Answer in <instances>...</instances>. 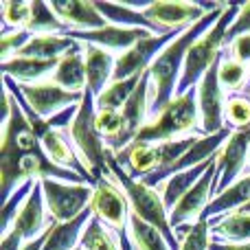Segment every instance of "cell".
<instances>
[{
	"mask_svg": "<svg viewBox=\"0 0 250 250\" xmlns=\"http://www.w3.org/2000/svg\"><path fill=\"white\" fill-rule=\"evenodd\" d=\"M4 90L9 92L11 112H9V119L2 121V151H0V180H2L0 182V193H2V202H7L13 191L29 180H60L70 182V185L95 187V180H88V178L70 171V169L60 167L44 154L40 138L35 136L33 127L26 121L16 97L11 95L9 88H4Z\"/></svg>",
	"mask_w": 250,
	"mask_h": 250,
	"instance_id": "1",
	"label": "cell"
},
{
	"mask_svg": "<svg viewBox=\"0 0 250 250\" xmlns=\"http://www.w3.org/2000/svg\"><path fill=\"white\" fill-rule=\"evenodd\" d=\"M229 4H222L220 9L211 11L208 16H204L198 24L189 26L180 38H176L149 66V119H154L169 101L176 97L178 82L182 77V68H185V60L189 48L202 38L207 31H211L217 24L222 16H224Z\"/></svg>",
	"mask_w": 250,
	"mask_h": 250,
	"instance_id": "2",
	"label": "cell"
},
{
	"mask_svg": "<svg viewBox=\"0 0 250 250\" xmlns=\"http://www.w3.org/2000/svg\"><path fill=\"white\" fill-rule=\"evenodd\" d=\"M187 136H202L200 132V105H198V88L178 95L156 114L149 119V123L138 132L136 143H158L180 141Z\"/></svg>",
	"mask_w": 250,
	"mask_h": 250,
	"instance_id": "3",
	"label": "cell"
},
{
	"mask_svg": "<svg viewBox=\"0 0 250 250\" xmlns=\"http://www.w3.org/2000/svg\"><path fill=\"white\" fill-rule=\"evenodd\" d=\"M108 169H110L114 180L119 182V187L125 191V195H127V200H129V208H132L134 215H138L143 222L154 226V229L167 239V244L171 246V250H180L182 244L178 242L176 230L171 229L169 211H167V207H165V202H163L158 191L147 187L145 182H141V180L129 176L121 165L117 163L112 151H110V156H108Z\"/></svg>",
	"mask_w": 250,
	"mask_h": 250,
	"instance_id": "4",
	"label": "cell"
},
{
	"mask_svg": "<svg viewBox=\"0 0 250 250\" xmlns=\"http://www.w3.org/2000/svg\"><path fill=\"white\" fill-rule=\"evenodd\" d=\"M239 9H242V4H229L224 16L217 20V24L213 26L211 31H207V33L189 48L187 60H185V68H182V77H180V82H178L176 97L198 88L202 77L213 68V64L220 60V55L224 53V46H226V33H229V29L233 26L235 18L239 16Z\"/></svg>",
	"mask_w": 250,
	"mask_h": 250,
	"instance_id": "5",
	"label": "cell"
},
{
	"mask_svg": "<svg viewBox=\"0 0 250 250\" xmlns=\"http://www.w3.org/2000/svg\"><path fill=\"white\" fill-rule=\"evenodd\" d=\"M95 117H97L95 97H92V92L86 88L83 101H82V105H79V112H77V117H75L73 125L66 129V134H68L73 147L77 149V154L82 156L88 171L92 173V178L99 180V178H104V176H110V169H108L110 149H108V145H105V138L101 136L99 129H97Z\"/></svg>",
	"mask_w": 250,
	"mask_h": 250,
	"instance_id": "6",
	"label": "cell"
},
{
	"mask_svg": "<svg viewBox=\"0 0 250 250\" xmlns=\"http://www.w3.org/2000/svg\"><path fill=\"white\" fill-rule=\"evenodd\" d=\"M95 193H92L90 208L95 213V217H99L105 226L114 230V235L119 237L123 250H134V244L129 239V200L125 195V191L119 187V182L110 176H104L95 182Z\"/></svg>",
	"mask_w": 250,
	"mask_h": 250,
	"instance_id": "7",
	"label": "cell"
},
{
	"mask_svg": "<svg viewBox=\"0 0 250 250\" xmlns=\"http://www.w3.org/2000/svg\"><path fill=\"white\" fill-rule=\"evenodd\" d=\"M44 191L48 220L53 224H64L79 217L92 202V185H70L60 180H40Z\"/></svg>",
	"mask_w": 250,
	"mask_h": 250,
	"instance_id": "8",
	"label": "cell"
},
{
	"mask_svg": "<svg viewBox=\"0 0 250 250\" xmlns=\"http://www.w3.org/2000/svg\"><path fill=\"white\" fill-rule=\"evenodd\" d=\"M224 2H163V0H154L145 9V18L160 29V33H169L176 29H189V26L198 24L204 16L211 11L220 9Z\"/></svg>",
	"mask_w": 250,
	"mask_h": 250,
	"instance_id": "9",
	"label": "cell"
},
{
	"mask_svg": "<svg viewBox=\"0 0 250 250\" xmlns=\"http://www.w3.org/2000/svg\"><path fill=\"white\" fill-rule=\"evenodd\" d=\"M187 29H176L169 31L165 35H147L145 40L136 42L127 53L117 57V66H114L112 82H123V79L136 77L149 70V66L156 62V57L169 46L176 38H180Z\"/></svg>",
	"mask_w": 250,
	"mask_h": 250,
	"instance_id": "10",
	"label": "cell"
},
{
	"mask_svg": "<svg viewBox=\"0 0 250 250\" xmlns=\"http://www.w3.org/2000/svg\"><path fill=\"white\" fill-rule=\"evenodd\" d=\"M248 151H250V127L235 129L229 141L224 143V147L217 151V169H215L217 180L215 187H213V200L224 193L226 189H230L242 178L248 163Z\"/></svg>",
	"mask_w": 250,
	"mask_h": 250,
	"instance_id": "11",
	"label": "cell"
},
{
	"mask_svg": "<svg viewBox=\"0 0 250 250\" xmlns=\"http://www.w3.org/2000/svg\"><path fill=\"white\" fill-rule=\"evenodd\" d=\"M222 57V55H220ZM220 60L213 64V68L198 83V105H200V132L202 136H213L226 129L224 123V104L226 95L220 86Z\"/></svg>",
	"mask_w": 250,
	"mask_h": 250,
	"instance_id": "12",
	"label": "cell"
},
{
	"mask_svg": "<svg viewBox=\"0 0 250 250\" xmlns=\"http://www.w3.org/2000/svg\"><path fill=\"white\" fill-rule=\"evenodd\" d=\"M18 90L22 92V97H24L26 104L31 105V110H33L38 117H42L44 121H48V119L55 117L57 112L66 110L68 105H77L83 101V92L64 90L62 86L48 82V79L46 82H40V83H18Z\"/></svg>",
	"mask_w": 250,
	"mask_h": 250,
	"instance_id": "13",
	"label": "cell"
},
{
	"mask_svg": "<svg viewBox=\"0 0 250 250\" xmlns=\"http://www.w3.org/2000/svg\"><path fill=\"white\" fill-rule=\"evenodd\" d=\"M215 169L217 163L211 165L207 173L195 182V187L180 200V202L173 207V211L169 213V222H171V229L176 230L178 226L185 224H198L202 213L207 211V207L213 202V187H215Z\"/></svg>",
	"mask_w": 250,
	"mask_h": 250,
	"instance_id": "14",
	"label": "cell"
},
{
	"mask_svg": "<svg viewBox=\"0 0 250 250\" xmlns=\"http://www.w3.org/2000/svg\"><path fill=\"white\" fill-rule=\"evenodd\" d=\"M53 226V222L48 220V211H46V202H44V191H42V182H35L33 191H31L29 200L24 202L20 215L16 217L13 226L7 233L16 235L22 244H29L33 239H38L40 235H44L48 229Z\"/></svg>",
	"mask_w": 250,
	"mask_h": 250,
	"instance_id": "15",
	"label": "cell"
},
{
	"mask_svg": "<svg viewBox=\"0 0 250 250\" xmlns=\"http://www.w3.org/2000/svg\"><path fill=\"white\" fill-rule=\"evenodd\" d=\"M147 35H156V33L145 31V29H125V26L105 24L104 29H97V31H83V33L73 31L70 38L77 40V42H83V44L99 46V48H104V51L114 53V55H123V53H127L136 42L145 40Z\"/></svg>",
	"mask_w": 250,
	"mask_h": 250,
	"instance_id": "16",
	"label": "cell"
},
{
	"mask_svg": "<svg viewBox=\"0 0 250 250\" xmlns=\"http://www.w3.org/2000/svg\"><path fill=\"white\" fill-rule=\"evenodd\" d=\"M48 4L55 11V16L70 29V33L73 31H79V33L97 31L108 24L105 18L99 13L97 4L90 0H53Z\"/></svg>",
	"mask_w": 250,
	"mask_h": 250,
	"instance_id": "17",
	"label": "cell"
},
{
	"mask_svg": "<svg viewBox=\"0 0 250 250\" xmlns=\"http://www.w3.org/2000/svg\"><path fill=\"white\" fill-rule=\"evenodd\" d=\"M40 145H42L44 154H46L55 165H60V167H64V169H70V171L88 178V180H95L92 173L88 171V167L83 165L82 156H79L77 149L73 147V143H70V138H68V134L66 132L48 129V132L40 138Z\"/></svg>",
	"mask_w": 250,
	"mask_h": 250,
	"instance_id": "18",
	"label": "cell"
},
{
	"mask_svg": "<svg viewBox=\"0 0 250 250\" xmlns=\"http://www.w3.org/2000/svg\"><path fill=\"white\" fill-rule=\"evenodd\" d=\"M117 57L119 55H114V53H110V51H104V48H99V46L83 44V62H86L88 90L92 92L95 99L110 86V83H112Z\"/></svg>",
	"mask_w": 250,
	"mask_h": 250,
	"instance_id": "19",
	"label": "cell"
},
{
	"mask_svg": "<svg viewBox=\"0 0 250 250\" xmlns=\"http://www.w3.org/2000/svg\"><path fill=\"white\" fill-rule=\"evenodd\" d=\"M60 60H35V57H13L9 62H0L4 77H11L18 83H40L51 79Z\"/></svg>",
	"mask_w": 250,
	"mask_h": 250,
	"instance_id": "20",
	"label": "cell"
},
{
	"mask_svg": "<svg viewBox=\"0 0 250 250\" xmlns=\"http://www.w3.org/2000/svg\"><path fill=\"white\" fill-rule=\"evenodd\" d=\"M48 82L62 86L64 90L70 92H86L88 88V77H86V62H83V44L79 42L77 48L66 53L60 60L55 73L51 75Z\"/></svg>",
	"mask_w": 250,
	"mask_h": 250,
	"instance_id": "21",
	"label": "cell"
},
{
	"mask_svg": "<svg viewBox=\"0 0 250 250\" xmlns=\"http://www.w3.org/2000/svg\"><path fill=\"white\" fill-rule=\"evenodd\" d=\"M213 163H217V154L213 156V158H208L207 163L198 165V167H193V169H187V171L176 173V176L167 178L163 185H158V189L156 191L160 193V198H163V202H165V207H167L169 213H171L173 207H176V204L180 202V200L185 198L191 189H193L195 182H198L200 178L208 171V169H211Z\"/></svg>",
	"mask_w": 250,
	"mask_h": 250,
	"instance_id": "22",
	"label": "cell"
},
{
	"mask_svg": "<svg viewBox=\"0 0 250 250\" xmlns=\"http://www.w3.org/2000/svg\"><path fill=\"white\" fill-rule=\"evenodd\" d=\"M92 208H86L79 217L70 222H64V224H53L51 230H48L46 244H44L42 250H75L82 244V235L86 230L88 222L92 220Z\"/></svg>",
	"mask_w": 250,
	"mask_h": 250,
	"instance_id": "23",
	"label": "cell"
},
{
	"mask_svg": "<svg viewBox=\"0 0 250 250\" xmlns=\"http://www.w3.org/2000/svg\"><path fill=\"white\" fill-rule=\"evenodd\" d=\"M246 204H250V173L248 176H242L230 189H226L222 195H217L207 207V211L202 213L200 220L208 222V220H213V217L230 215V213L242 211Z\"/></svg>",
	"mask_w": 250,
	"mask_h": 250,
	"instance_id": "24",
	"label": "cell"
},
{
	"mask_svg": "<svg viewBox=\"0 0 250 250\" xmlns=\"http://www.w3.org/2000/svg\"><path fill=\"white\" fill-rule=\"evenodd\" d=\"M79 42L70 35H33L29 44L16 57H35V60H62L66 53L77 48Z\"/></svg>",
	"mask_w": 250,
	"mask_h": 250,
	"instance_id": "25",
	"label": "cell"
},
{
	"mask_svg": "<svg viewBox=\"0 0 250 250\" xmlns=\"http://www.w3.org/2000/svg\"><path fill=\"white\" fill-rule=\"evenodd\" d=\"M211 224V239L226 244H246L250 242V213H230V215L213 217Z\"/></svg>",
	"mask_w": 250,
	"mask_h": 250,
	"instance_id": "26",
	"label": "cell"
},
{
	"mask_svg": "<svg viewBox=\"0 0 250 250\" xmlns=\"http://www.w3.org/2000/svg\"><path fill=\"white\" fill-rule=\"evenodd\" d=\"M95 4L101 16L105 18L108 24L125 26V29H145L156 35H165V33H160L158 26L151 24L145 18V13L138 11V9H132V7H127V4H117V2H95Z\"/></svg>",
	"mask_w": 250,
	"mask_h": 250,
	"instance_id": "27",
	"label": "cell"
},
{
	"mask_svg": "<svg viewBox=\"0 0 250 250\" xmlns=\"http://www.w3.org/2000/svg\"><path fill=\"white\" fill-rule=\"evenodd\" d=\"M24 31L33 35H70V29L55 16L51 4L42 0L31 2V20Z\"/></svg>",
	"mask_w": 250,
	"mask_h": 250,
	"instance_id": "28",
	"label": "cell"
},
{
	"mask_svg": "<svg viewBox=\"0 0 250 250\" xmlns=\"http://www.w3.org/2000/svg\"><path fill=\"white\" fill-rule=\"evenodd\" d=\"M217 77H220V86H222V90H224V95L242 92L244 86L250 82L248 66L242 64V62H237V60H233L226 48L220 57V70H217Z\"/></svg>",
	"mask_w": 250,
	"mask_h": 250,
	"instance_id": "29",
	"label": "cell"
},
{
	"mask_svg": "<svg viewBox=\"0 0 250 250\" xmlns=\"http://www.w3.org/2000/svg\"><path fill=\"white\" fill-rule=\"evenodd\" d=\"M143 75H136V77L123 79V82H112L99 97L95 99L97 110H119L121 112L123 105L129 101V97L134 95V90L138 88Z\"/></svg>",
	"mask_w": 250,
	"mask_h": 250,
	"instance_id": "30",
	"label": "cell"
},
{
	"mask_svg": "<svg viewBox=\"0 0 250 250\" xmlns=\"http://www.w3.org/2000/svg\"><path fill=\"white\" fill-rule=\"evenodd\" d=\"M129 239L134 244V250H171L167 239L147 222H143L138 215L129 213Z\"/></svg>",
	"mask_w": 250,
	"mask_h": 250,
	"instance_id": "31",
	"label": "cell"
},
{
	"mask_svg": "<svg viewBox=\"0 0 250 250\" xmlns=\"http://www.w3.org/2000/svg\"><path fill=\"white\" fill-rule=\"evenodd\" d=\"M79 246L83 250H123L119 237L114 235V230L110 229V226H105L104 222L95 215H92V220L88 222Z\"/></svg>",
	"mask_w": 250,
	"mask_h": 250,
	"instance_id": "32",
	"label": "cell"
},
{
	"mask_svg": "<svg viewBox=\"0 0 250 250\" xmlns=\"http://www.w3.org/2000/svg\"><path fill=\"white\" fill-rule=\"evenodd\" d=\"M224 123L229 129H244L250 127V99L244 92L226 95L224 104Z\"/></svg>",
	"mask_w": 250,
	"mask_h": 250,
	"instance_id": "33",
	"label": "cell"
},
{
	"mask_svg": "<svg viewBox=\"0 0 250 250\" xmlns=\"http://www.w3.org/2000/svg\"><path fill=\"white\" fill-rule=\"evenodd\" d=\"M176 237L182 244L180 250H208V246H211V224L207 220H200L198 224L178 226Z\"/></svg>",
	"mask_w": 250,
	"mask_h": 250,
	"instance_id": "34",
	"label": "cell"
},
{
	"mask_svg": "<svg viewBox=\"0 0 250 250\" xmlns=\"http://www.w3.org/2000/svg\"><path fill=\"white\" fill-rule=\"evenodd\" d=\"M29 20H31V2H22V0H18V2L16 0L0 2V22H2L0 33L26 29Z\"/></svg>",
	"mask_w": 250,
	"mask_h": 250,
	"instance_id": "35",
	"label": "cell"
},
{
	"mask_svg": "<svg viewBox=\"0 0 250 250\" xmlns=\"http://www.w3.org/2000/svg\"><path fill=\"white\" fill-rule=\"evenodd\" d=\"M38 182V180H35ZM33 180H29V182H24V185H20L16 191L11 193V198L7 200V202L2 204V220H0V230H2V235L7 233L9 229L13 226V222H16V217L20 215V211H22V207H24V202L29 200V195H31V191H33V185H35Z\"/></svg>",
	"mask_w": 250,
	"mask_h": 250,
	"instance_id": "36",
	"label": "cell"
},
{
	"mask_svg": "<svg viewBox=\"0 0 250 250\" xmlns=\"http://www.w3.org/2000/svg\"><path fill=\"white\" fill-rule=\"evenodd\" d=\"M33 40V33L20 29V31H9V33H0V60L9 62Z\"/></svg>",
	"mask_w": 250,
	"mask_h": 250,
	"instance_id": "37",
	"label": "cell"
},
{
	"mask_svg": "<svg viewBox=\"0 0 250 250\" xmlns=\"http://www.w3.org/2000/svg\"><path fill=\"white\" fill-rule=\"evenodd\" d=\"M95 123H97L99 134L105 138V143L114 141L123 129V117L119 110H97Z\"/></svg>",
	"mask_w": 250,
	"mask_h": 250,
	"instance_id": "38",
	"label": "cell"
},
{
	"mask_svg": "<svg viewBox=\"0 0 250 250\" xmlns=\"http://www.w3.org/2000/svg\"><path fill=\"white\" fill-rule=\"evenodd\" d=\"M248 33H250V2L242 4V9H239V16L235 18L233 26H230L229 33H226V46H229V42H233L235 38L248 35Z\"/></svg>",
	"mask_w": 250,
	"mask_h": 250,
	"instance_id": "39",
	"label": "cell"
},
{
	"mask_svg": "<svg viewBox=\"0 0 250 250\" xmlns=\"http://www.w3.org/2000/svg\"><path fill=\"white\" fill-rule=\"evenodd\" d=\"M226 51H229V55L233 57V60H237V62H242V64L250 66V33L248 35H239V38H235L233 42H229Z\"/></svg>",
	"mask_w": 250,
	"mask_h": 250,
	"instance_id": "40",
	"label": "cell"
},
{
	"mask_svg": "<svg viewBox=\"0 0 250 250\" xmlns=\"http://www.w3.org/2000/svg\"><path fill=\"white\" fill-rule=\"evenodd\" d=\"M79 105H82V104H77V105H68L66 110H62V112H57L55 117H51L46 123L51 125V129H57V132H66V129H68L70 125H73L75 117H77Z\"/></svg>",
	"mask_w": 250,
	"mask_h": 250,
	"instance_id": "41",
	"label": "cell"
},
{
	"mask_svg": "<svg viewBox=\"0 0 250 250\" xmlns=\"http://www.w3.org/2000/svg\"><path fill=\"white\" fill-rule=\"evenodd\" d=\"M242 92H244V95H246L248 99H250V82L246 83V86H244V90H242Z\"/></svg>",
	"mask_w": 250,
	"mask_h": 250,
	"instance_id": "42",
	"label": "cell"
},
{
	"mask_svg": "<svg viewBox=\"0 0 250 250\" xmlns=\"http://www.w3.org/2000/svg\"><path fill=\"white\" fill-rule=\"evenodd\" d=\"M242 213H250V204H246V207L242 208Z\"/></svg>",
	"mask_w": 250,
	"mask_h": 250,
	"instance_id": "43",
	"label": "cell"
},
{
	"mask_svg": "<svg viewBox=\"0 0 250 250\" xmlns=\"http://www.w3.org/2000/svg\"><path fill=\"white\" fill-rule=\"evenodd\" d=\"M248 171H250V151H248Z\"/></svg>",
	"mask_w": 250,
	"mask_h": 250,
	"instance_id": "44",
	"label": "cell"
},
{
	"mask_svg": "<svg viewBox=\"0 0 250 250\" xmlns=\"http://www.w3.org/2000/svg\"><path fill=\"white\" fill-rule=\"evenodd\" d=\"M75 250H83V248H82V246H79V248H75Z\"/></svg>",
	"mask_w": 250,
	"mask_h": 250,
	"instance_id": "45",
	"label": "cell"
},
{
	"mask_svg": "<svg viewBox=\"0 0 250 250\" xmlns=\"http://www.w3.org/2000/svg\"><path fill=\"white\" fill-rule=\"evenodd\" d=\"M248 73H250V66H248Z\"/></svg>",
	"mask_w": 250,
	"mask_h": 250,
	"instance_id": "46",
	"label": "cell"
}]
</instances>
